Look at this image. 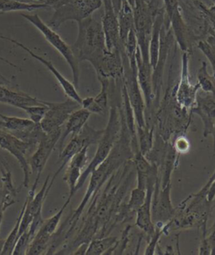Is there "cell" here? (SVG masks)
Masks as SVG:
<instances>
[{
  "instance_id": "obj_1",
  "label": "cell",
  "mask_w": 215,
  "mask_h": 255,
  "mask_svg": "<svg viewBox=\"0 0 215 255\" xmlns=\"http://www.w3.org/2000/svg\"><path fill=\"white\" fill-rule=\"evenodd\" d=\"M136 168L133 160L128 161L112 174L100 191L90 201L82 223L71 242L63 245L57 255L72 254L82 244L92 239L108 236L117 226L116 216L133 181Z\"/></svg>"
},
{
  "instance_id": "obj_2",
  "label": "cell",
  "mask_w": 215,
  "mask_h": 255,
  "mask_svg": "<svg viewBox=\"0 0 215 255\" xmlns=\"http://www.w3.org/2000/svg\"><path fill=\"white\" fill-rule=\"evenodd\" d=\"M173 82L170 73L168 85L155 115V127H157L156 133L166 141H173L178 135L185 134L190 126L192 116L190 111L177 104L175 98L177 82Z\"/></svg>"
},
{
  "instance_id": "obj_3",
  "label": "cell",
  "mask_w": 215,
  "mask_h": 255,
  "mask_svg": "<svg viewBox=\"0 0 215 255\" xmlns=\"http://www.w3.org/2000/svg\"><path fill=\"white\" fill-rule=\"evenodd\" d=\"M77 24L78 33L76 41L71 46L72 52L79 63L87 61L93 68H96L109 51L107 49L102 24L92 16Z\"/></svg>"
},
{
  "instance_id": "obj_4",
  "label": "cell",
  "mask_w": 215,
  "mask_h": 255,
  "mask_svg": "<svg viewBox=\"0 0 215 255\" xmlns=\"http://www.w3.org/2000/svg\"><path fill=\"white\" fill-rule=\"evenodd\" d=\"M134 29L138 46L144 62L150 63L149 46L155 17L161 8L156 0H132Z\"/></svg>"
},
{
  "instance_id": "obj_5",
  "label": "cell",
  "mask_w": 215,
  "mask_h": 255,
  "mask_svg": "<svg viewBox=\"0 0 215 255\" xmlns=\"http://www.w3.org/2000/svg\"><path fill=\"white\" fill-rule=\"evenodd\" d=\"M121 129V117H120L119 106L113 105L109 110V121L106 128L104 129V134L100 141H98V149L96 151L95 155L93 157L87 167L82 171L78 183L76 185V192L84 185L87 178L94 171L101 163L106 159L112 148L120 136Z\"/></svg>"
},
{
  "instance_id": "obj_6",
  "label": "cell",
  "mask_w": 215,
  "mask_h": 255,
  "mask_svg": "<svg viewBox=\"0 0 215 255\" xmlns=\"http://www.w3.org/2000/svg\"><path fill=\"white\" fill-rule=\"evenodd\" d=\"M20 15L24 17L25 19H27L30 24H32L43 35L44 37L54 47L55 49L63 56L66 62L69 63L73 75V84L77 89L79 85V79H80V68H79V62L75 57L71 46L66 43L60 35L56 32V30H53L52 28L50 27L49 25L46 24L38 14H27L25 13H21Z\"/></svg>"
},
{
  "instance_id": "obj_7",
  "label": "cell",
  "mask_w": 215,
  "mask_h": 255,
  "mask_svg": "<svg viewBox=\"0 0 215 255\" xmlns=\"http://www.w3.org/2000/svg\"><path fill=\"white\" fill-rule=\"evenodd\" d=\"M102 5L103 0H72L71 2L55 10L47 25L56 30L69 20L78 23L92 16Z\"/></svg>"
},
{
  "instance_id": "obj_8",
  "label": "cell",
  "mask_w": 215,
  "mask_h": 255,
  "mask_svg": "<svg viewBox=\"0 0 215 255\" xmlns=\"http://www.w3.org/2000/svg\"><path fill=\"white\" fill-rule=\"evenodd\" d=\"M0 128L7 130L22 141L34 144L37 147L44 135L40 124L27 118L8 117L0 114Z\"/></svg>"
},
{
  "instance_id": "obj_9",
  "label": "cell",
  "mask_w": 215,
  "mask_h": 255,
  "mask_svg": "<svg viewBox=\"0 0 215 255\" xmlns=\"http://www.w3.org/2000/svg\"><path fill=\"white\" fill-rule=\"evenodd\" d=\"M104 130H95L94 128H91L90 126L86 125L83 127L82 130L72 136L69 144L63 148L59 154V163L60 167L55 174L58 176L60 172L65 168L67 164L74 155L83 149L84 147H89L91 145H98V141L104 134Z\"/></svg>"
},
{
  "instance_id": "obj_10",
  "label": "cell",
  "mask_w": 215,
  "mask_h": 255,
  "mask_svg": "<svg viewBox=\"0 0 215 255\" xmlns=\"http://www.w3.org/2000/svg\"><path fill=\"white\" fill-rule=\"evenodd\" d=\"M34 147H36V145L22 141L10 132L0 128V148L8 151L19 162L24 174L23 185L25 188L29 187L30 178V169L27 157Z\"/></svg>"
},
{
  "instance_id": "obj_11",
  "label": "cell",
  "mask_w": 215,
  "mask_h": 255,
  "mask_svg": "<svg viewBox=\"0 0 215 255\" xmlns=\"http://www.w3.org/2000/svg\"><path fill=\"white\" fill-rule=\"evenodd\" d=\"M61 135L62 128L46 133L37 145L36 152L29 158L30 171L36 177L33 185L34 186L37 187L41 174L47 165V161L49 159L52 151L54 150L55 146L60 140Z\"/></svg>"
},
{
  "instance_id": "obj_12",
  "label": "cell",
  "mask_w": 215,
  "mask_h": 255,
  "mask_svg": "<svg viewBox=\"0 0 215 255\" xmlns=\"http://www.w3.org/2000/svg\"><path fill=\"white\" fill-rule=\"evenodd\" d=\"M190 52H183L180 79L176 85L175 98L181 107L191 111L196 104L197 95L200 88L198 84H193L189 75Z\"/></svg>"
},
{
  "instance_id": "obj_13",
  "label": "cell",
  "mask_w": 215,
  "mask_h": 255,
  "mask_svg": "<svg viewBox=\"0 0 215 255\" xmlns=\"http://www.w3.org/2000/svg\"><path fill=\"white\" fill-rule=\"evenodd\" d=\"M47 105L48 110L40 123L45 133H49L52 130L62 128L70 115L82 107L80 104L71 99L61 103L47 102Z\"/></svg>"
},
{
  "instance_id": "obj_14",
  "label": "cell",
  "mask_w": 215,
  "mask_h": 255,
  "mask_svg": "<svg viewBox=\"0 0 215 255\" xmlns=\"http://www.w3.org/2000/svg\"><path fill=\"white\" fill-rule=\"evenodd\" d=\"M152 171L147 179L146 193L144 203L137 211L136 216V225L141 230L143 231L147 237L151 236L155 233V224L152 220V212H151V204H152L153 192L155 190V181L158 176V168L153 164Z\"/></svg>"
},
{
  "instance_id": "obj_15",
  "label": "cell",
  "mask_w": 215,
  "mask_h": 255,
  "mask_svg": "<svg viewBox=\"0 0 215 255\" xmlns=\"http://www.w3.org/2000/svg\"><path fill=\"white\" fill-rule=\"evenodd\" d=\"M190 112L192 115L200 117L204 124V137L206 138L211 135L215 123V95L199 91L196 104Z\"/></svg>"
},
{
  "instance_id": "obj_16",
  "label": "cell",
  "mask_w": 215,
  "mask_h": 255,
  "mask_svg": "<svg viewBox=\"0 0 215 255\" xmlns=\"http://www.w3.org/2000/svg\"><path fill=\"white\" fill-rule=\"evenodd\" d=\"M12 43L15 44L16 46H19L20 48L27 52L28 54H30L31 57H34L35 59L39 61L40 63H42L48 70L54 75L56 79L58 80V83L60 84L61 87L63 89V92L65 93V95L69 97V99H71L72 101H76L77 103H82V99L81 98V96L79 95L76 88L75 87V85L73 84H72L71 82L69 81L68 79H66L65 77L63 76V74H61L60 72L58 70V68H56L52 62L47 61V59H45L43 57L39 56V55L34 53L31 50L25 46L24 44L20 43L19 41H15L13 40Z\"/></svg>"
},
{
  "instance_id": "obj_17",
  "label": "cell",
  "mask_w": 215,
  "mask_h": 255,
  "mask_svg": "<svg viewBox=\"0 0 215 255\" xmlns=\"http://www.w3.org/2000/svg\"><path fill=\"white\" fill-rule=\"evenodd\" d=\"M17 192L10 170L0 157V220L6 210L16 202Z\"/></svg>"
},
{
  "instance_id": "obj_18",
  "label": "cell",
  "mask_w": 215,
  "mask_h": 255,
  "mask_svg": "<svg viewBox=\"0 0 215 255\" xmlns=\"http://www.w3.org/2000/svg\"><path fill=\"white\" fill-rule=\"evenodd\" d=\"M87 150L88 147H84L83 149L74 155L68 163V168L66 170L63 179L69 185V196L68 199L70 201L76 193V185L78 183L82 171L84 170L85 166L88 163Z\"/></svg>"
},
{
  "instance_id": "obj_19",
  "label": "cell",
  "mask_w": 215,
  "mask_h": 255,
  "mask_svg": "<svg viewBox=\"0 0 215 255\" xmlns=\"http://www.w3.org/2000/svg\"><path fill=\"white\" fill-rule=\"evenodd\" d=\"M100 82L101 90L95 97L82 99L81 106L91 114L103 115L108 110L109 105V90L110 79L98 78Z\"/></svg>"
},
{
  "instance_id": "obj_20",
  "label": "cell",
  "mask_w": 215,
  "mask_h": 255,
  "mask_svg": "<svg viewBox=\"0 0 215 255\" xmlns=\"http://www.w3.org/2000/svg\"><path fill=\"white\" fill-rule=\"evenodd\" d=\"M45 101L38 100L25 93L12 90L6 87V85L0 84V103L6 104L24 111L28 106L41 105Z\"/></svg>"
},
{
  "instance_id": "obj_21",
  "label": "cell",
  "mask_w": 215,
  "mask_h": 255,
  "mask_svg": "<svg viewBox=\"0 0 215 255\" xmlns=\"http://www.w3.org/2000/svg\"><path fill=\"white\" fill-rule=\"evenodd\" d=\"M90 116H91V113L82 107L77 109L70 115L69 119L67 120V122H66L65 130L61 135L60 140H59L60 141V145H59L60 152L63 150V143L67 137L71 134L73 136L82 130L83 127L87 124Z\"/></svg>"
},
{
  "instance_id": "obj_22",
  "label": "cell",
  "mask_w": 215,
  "mask_h": 255,
  "mask_svg": "<svg viewBox=\"0 0 215 255\" xmlns=\"http://www.w3.org/2000/svg\"><path fill=\"white\" fill-rule=\"evenodd\" d=\"M165 19V8L162 7L158 12L155 17L154 25H153L151 36H150V46H149V56H150V63L153 69L155 68L157 63L159 57V49H160V39H161V31Z\"/></svg>"
},
{
  "instance_id": "obj_23",
  "label": "cell",
  "mask_w": 215,
  "mask_h": 255,
  "mask_svg": "<svg viewBox=\"0 0 215 255\" xmlns=\"http://www.w3.org/2000/svg\"><path fill=\"white\" fill-rule=\"evenodd\" d=\"M133 163L137 174V187L146 190L147 179L152 171L153 164L149 162L140 149L133 152Z\"/></svg>"
},
{
  "instance_id": "obj_24",
  "label": "cell",
  "mask_w": 215,
  "mask_h": 255,
  "mask_svg": "<svg viewBox=\"0 0 215 255\" xmlns=\"http://www.w3.org/2000/svg\"><path fill=\"white\" fill-rule=\"evenodd\" d=\"M119 239L116 237L96 238L90 241L86 255H114Z\"/></svg>"
},
{
  "instance_id": "obj_25",
  "label": "cell",
  "mask_w": 215,
  "mask_h": 255,
  "mask_svg": "<svg viewBox=\"0 0 215 255\" xmlns=\"http://www.w3.org/2000/svg\"><path fill=\"white\" fill-rule=\"evenodd\" d=\"M146 190L141 188H135L131 190V197L127 202L124 203V211L126 212L128 222L132 220L137 216V211L144 203Z\"/></svg>"
},
{
  "instance_id": "obj_26",
  "label": "cell",
  "mask_w": 215,
  "mask_h": 255,
  "mask_svg": "<svg viewBox=\"0 0 215 255\" xmlns=\"http://www.w3.org/2000/svg\"><path fill=\"white\" fill-rule=\"evenodd\" d=\"M155 128L144 126L143 128H137V140L139 144L140 151L145 155L150 152L154 144Z\"/></svg>"
},
{
  "instance_id": "obj_27",
  "label": "cell",
  "mask_w": 215,
  "mask_h": 255,
  "mask_svg": "<svg viewBox=\"0 0 215 255\" xmlns=\"http://www.w3.org/2000/svg\"><path fill=\"white\" fill-rule=\"evenodd\" d=\"M48 6L45 3H35V4H26L19 3L14 0H0V12H12V11H30L38 9V8H47Z\"/></svg>"
},
{
  "instance_id": "obj_28",
  "label": "cell",
  "mask_w": 215,
  "mask_h": 255,
  "mask_svg": "<svg viewBox=\"0 0 215 255\" xmlns=\"http://www.w3.org/2000/svg\"><path fill=\"white\" fill-rule=\"evenodd\" d=\"M23 213H24V207H22L21 212L17 218L15 225L8 234V238L6 239L5 241H3L1 255H13L14 247H15V245L19 238V228H20Z\"/></svg>"
},
{
  "instance_id": "obj_29",
  "label": "cell",
  "mask_w": 215,
  "mask_h": 255,
  "mask_svg": "<svg viewBox=\"0 0 215 255\" xmlns=\"http://www.w3.org/2000/svg\"><path fill=\"white\" fill-rule=\"evenodd\" d=\"M198 83L200 90L203 92L210 93L215 95V84L213 81L212 77L208 72V66L206 62H203L197 74Z\"/></svg>"
},
{
  "instance_id": "obj_30",
  "label": "cell",
  "mask_w": 215,
  "mask_h": 255,
  "mask_svg": "<svg viewBox=\"0 0 215 255\" xmlns=\"http://www.w3.org/2000/svg\"><path fill=\"white\" fill-rule=\"evenodd\" d=\"M199 250L200 255H215V218L210 234L201 239Z\"/></svg>"
},
{
  "instance_id": "obj_31",
  "label": "cell",
  "mask_w": 215,
  "mask_h": 255,
  "mask_svg": "<svg viewBox=\"0 0 215 255\" xmlns=\"http://www.w3.org/2000/svg\"><path fill=\"white\" fill-rule=\"evenodd\" d=\"M48 110V106L47 105V101L43 104L36 105V106H28L24 110L30 117V119L34 123L40 124L43 119L45 115Z\"/></svg>"
},
{
  "instance_id": "obj_32",
  "label": "cell",
  "mask_w": 215,
  "mask_h": 255,
  "mask_svg": "<svg viewBox=\"0 0 215 255\" xmlns=\"http://www.w3.org/2000/svg\"><path fill=\"white\" fill-rule=\"evenodd\" d=\"M31 238H30L29 232L25 231V233L19 236L18 241H17L15 247L14 249L13 255H26L27 251L30 247Z\"/></svg>"
},
{
  "instance_id": "obj_33",
  "label": "cell",
  "mask_w": 215,
  "mask_h": 255,
  "mask_svg": "<svg viewBox=\"0 0 215 255\" xmlns=\"http://www.w3.org/2000/svg\"><path fill=\"white\" fill-rule=\"evenodd\" d=\"M197 46L200 51H201L205 57H207V59L210 61L211 67L214 72V77L215 79V49L206 40H202L197 42Z\"/></svg>"
},
{
  "instance_id": "obj_34",
  "label": "cell",
  "mask_w": 215,
  "mask_h": 255,
  "mask_svg": "<svg viewBox=\"0 0 215 255\" xmlns=\"http://www.w3.org/2000/svg\"><path fill=\"white\" fill-rule=\"evenodd\" d=\"M155 233L151 236L148 238L149 241H148V245H147L146 249L144 250V255H155V249L157 247L158 242L161 239V237L163 235L162 230H161V228H162L163 226L155 225Z\"/></svg>"
},
{
  "instance_id": "obj_35",
  "label": "cell",
  "mask_w": 215,
  "mask_h": 255,
  "mask_svg": "<svg viewBox=\"0 0 215 255\" xmlns=\"http://www.w3.org/2000/svg\"><path fill=\"white\" fill-rule=\"evenodd\" d=\"M172 143L177 154H185L190 150V142L184 134L176 136Z\"/></svg>"
},
{
  "instance_id": "obj_36",
  "label": "cell",
  "mask_w": 215,
  "mask_h": 255,
  "mask_svg": "<svg viewBox=\"0 0 215 255\" xmlns=\"http://www.w3.org/2000/svg\"><path fill=\"white\" fill-rule=\"evenodd\" d=\"M71 1L72 0H43V3L47 4L48 8H52L55 10H57Z\"/></svg>"
},
{
  "instance_id": "obj_37",
  "label": "cell",
  "mask_w": 215,
  "mask_h": 255,
  "mask_svg": "<svg viewBox=\"0 0 215 255\" xmlns=\"http://www.w3.org/2000/svg\"><path fill=\"white\" fill-rule=\"evenodd\" d=\"M89 244H82L79 245L78 247L76 248V250H74L72 255H86L87 252V247H88Z\"/></svg>"
},
{
  "instance_id": "obj_38",
  "label": "cell",
  "mask_w": 215,
  "mask_h": 255,
  "mask_svg": "<svg viewBox=\"0 0 215 255\" xmlns=\"http://www.w3.org/2000/svg\"><path fill=\"white\" fill-rule=\"evenodd\" d=\"M215 199V179L213 181L212 185L210 186V190L208 192V201L213 203Z\"/></svg>"
},
{
  "instance_id": "obj_39",
  "label": "cell",
  "mask_w": 215,
  "mask_h": 255,
  "mask_svg": "<svg viewBox=\"0 0 215 255\" xmlns=\"http://www.w3.org/2000/svg\"><path fill=\"white\" fill-rule=\"evenodd\" d=\"M19 3H26V4H35V3H43V0H14Z\"/></svg>"
},
{
  "instance_id": "obj_40",
  "label": "cell",
  "mask_w": 215,
  "mask_h": 255,
  "mask_svg": "<svg viewBox=\"0 0 215 255\" xmlns=\"http://www.w3.org/2000/svg\"><path fill=\"white\" fill-rule=\"evenodd\" d=\"M0 84H2V85H9V84H11V83L8 80H7L4 77L2 76L0 74Z\"/></svg>"
},
{
  "instance_id": "obj_41",
  "label": "cell",
  "mask_w": 215,
  "mask_h": 255,
  "mask_svg": "<svg viewBox=\"0 0 215 255\" xmlns=\"http://www.w3.org/2000/svg\"><path fill=\"white\" fill-rule=\"evenodd\" d=\"M0 61H2V62H3V63H7V64H8V65L12 66V67H14V68H17V66L14 65V63L8 62V60H6L5 58H3V57H0Z\"/></svg>"
},
{
  "instance_id": "obj_42",
  "label": "cell",
  "mask_w": 215,
  "mask_h": 255,
  "mask_svg": "<svg viewBox=\"0 0 215 255\" xmlns=\"http://www.w3.org/2000/svg\"><path fill=\"white\" fill-rule=\"evenodd\" d=\"M0 39H2V40H5V41H13V39L9 38L8 36H5V35H3L2 33H0Z\"/></svg>"
},
{
  "instance_id": "obj_43",
  "label": "cell",
  "mask_w": 215,
  "mask_h": 255,
  "mask_svg": "<svg viewBox=\"0 0 215 255\" xmlns=\"http://www.w3.org/2000/svg\"><path fill=\"white\" fill-rule=\"evenodd\" d=\"M211 2H212V5L210 6L209 8H210V10L212 11L214 14H215V0H210Z\"/></svg>"
},
{
  "instance_id": "obj_44",
  "label": "cell",
  "mask_w": 215,
  "mask_h": 255,
  "mask_svg": "<svg viewBox=\"0 0 215 255\" xmlns=\"http://www.w3.org/2000/svg\"><path fill=\"white\" fill-rule=\"evenodd\" d=\"M213 136V140H214V151L215 152V126H214V129H213L212 134H211Z\"/></svg>"
},
{
  "instance_id": "obj_45",
  "label": "cell",
  "mask_w": 215,
  "mask_h": 255,
  "mask_svg": "<svg viewBox=\"0 0 215 255\" xmlns=\"http://www.w3.org/2000/svg\"><path fill=\"white\" fill-rule=\"evenodd\" d=\"M164 4H166L167 3V0H163Z\"/></svg>"
},
{
  "instance_id": "obj_46",
  "label": "cell",
  "mask_w": 215,
  "mask_h": 255,
  "mask_svg": "<svg viewBox=\"0 0 215 255\" xmlns=\"http://www.w3.org/2000/svg\"><path fill=\"white\" fill-rule=\"evenodd\" d=\"M3 13H2V12H0V14H3Z\"/></svg>"
}]
</instances>
